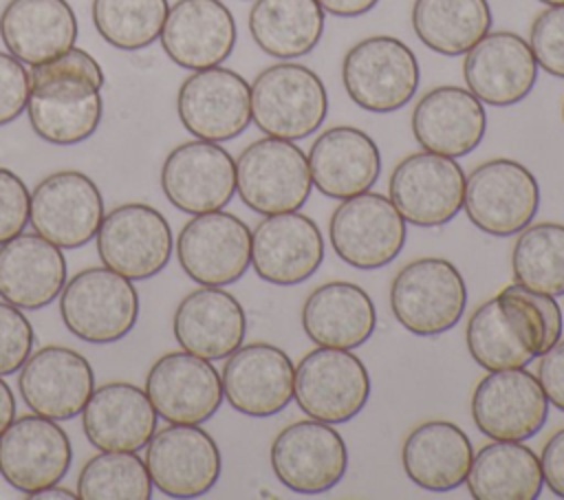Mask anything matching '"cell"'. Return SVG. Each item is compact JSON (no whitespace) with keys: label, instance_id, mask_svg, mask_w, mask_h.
<instances>
[{"label":"cell","instance_id":"obj_43","mask_svg":"<svg viewBox=\"0 0 564 500\" xmlns=\"http://www.w3.org/2000/svg\"><path fill=\"white\" fill-rule=\"evenodd\" d=\"M29 203L31 192L24 181L15 172L0 167V244L24 231L29 222Z\"/></svg>","mask_w":564,"mask_h":500},{"label":"cell","instance_id":"obj_32","mask_svg":"<svg viewBox=\"0 0 564 500\" xmlns=\"http://www.w3.org/2000/svg\"><path fill=\"white\" fill-rule=\"evenodd\" d=\"M4 48L22 64H44L77 40V18L66 0H9L0 13Z\"/></svg>","mask_w":564,"mask_h":500},{"label":"cell","instance_id":"obj_25","mask_svg":"<svg viewBox=\"0 0 564 500\" xmlns=\"http://www.w3.org/2000/svg\"><path fill=\"white\" fill-rule=\"evenodd\" d=\"M467 90L487 106L520 104L538 81V62L527 40L513 31L487 33L465 53Z\"/></svg>","mask_w":564,"mask_h":500},{"label":"cell","instance_id":"obj_44","mask_svg":"<svg viewBox=\"0 0 564 500\" xmlns=\"http://www.w3.org/2000/svg\"><path fill=\"white\" fill-rule=\"evenodd\" d=\"M29 101V70L11 53H0V126L15 121Z\"/></svg>","mask_w":564,"mask_h":500},{"label":"cell","instance_id":"obj_47","mask_svg":"<svg viewBox=\"0 0 564 500\" xmlns=\"http://www.w3.org/2000/svg\"><path fill=\"white\" fill-rule=\"evenodd\" d=\"M379 0H317V4L324 9V13L337 15V18H357L377 7Z\"/></svg>","mask_w":564,"mask_h":500},{"label":"cell","instance_id":"obj_17","mask_svg":"<svg viewBox=\"0 0 564 500\" xmlns=\"http://www.w3.org/2000/svg\"><path fill=\"white\" fill-rule=\"evenodd\" d=\"M471 419L491 441H529L549 416L546 394L527 368L491 370L471 394Z\"/></svg>","mask_w":564,"mask_h":500},{"label":"cell","instance_id":"obj_49","mask_svg":"<svg viewBox=\"0 0 564 500\" xmlns=\"http://www.w3.org/2000/svg\"><path fill=\"white\" fill-rule=\"evenodd\" d=\"M29 498H35V500H53V498L73 500V498H77V491H70V489H66V487H57V485H53V487H46V489H42V491L31 493Z\"/></svg>","mask_w":564,"mask_h":500},{"label":"cell","instance_id":"obj_3","mask_svg":"<svg viewBox=\"0 0 564 500\" xmlns=\"http://www.w3.org/2000/svg\"><path fill=\"white\" fill-rule=\"evenodd\" d=\"M328 115V93L315 70L280 62L251 84V121L267 137L300 141L317 132Z\"/></svg>","mask_w":564,"mask_h":500},{"label":"cell","instance_id":"obj_34","mask_svg":"<svg viewBox=\"0 0 564 500\" xmlns=\"http://www.w3.org/2000/svg\"><path fill=\"white\" fill-rule=\"evenodd\" d=\"M302 328L315 346L359 348L377 328L375 302L359 284L326 282L304 300Z\"/></svg>","mask_w":564,"mask_h":500},{"label":"cell","instance_id":"obj_10","mask_svg":"<svg viewBox=\"0 0 564 500\" xmlns=\"http://www.w3.org/2000/svg\"><path fill=\"white\" fill-rule=\"evenodd\" d=\"M405 236L403 216L388 196L377 192L344 198L328 222L333 251L361 271H375L397 260Z\"/></svg>","mask_w":564,"mask_h":500},{"label":"cell","instance_id":"obj_14","mask_svg":"<svg viewBox=\"0 0 564 500\" xmlns=\"http://www.w3.org/2000/svg\"><path fill=\"white\" fill-rule=\"evenodd\" d=\"M176 112L192 137L231 141L251 123V84L223 66L194 70L178 88Z\"/></svg>","mask_w":564,"mask_h":500},{"label":"cell","instance_id":"obj_41","mask_svg":"<svg viewBox=\"0 0 564 500\" xmlns=\"http://www.w3.org/2000/svg\"><path fill=\"white\" fill-rule=\"evenodd\" d=\"M529 46L542 70L564 79V4L549 7L535 15Z\"/></svg>","mask_w":564,"mask_h":500},{"label":"cell","instance_id":"obj_23","mask_svg":"<svg viewBox=\"0 0 564 500\" xmlns=\"http://www.w3.org/2000/svg\"><path fill=\"white\" fill-rule=\"evenodd\" d=\"M322 260L324 236L306 214L264 216L251 231V267L269 284H302L322 267Z\"/></svg>","mask_w":564,"mask_h":500},{"label":"cell","instance_id":"obj_29","mask_svg":"<svg viewBox=\"0 0 564 500\" xmlns=\"http://www.w3.org/2000/svg\"><path fill=\"white\" fill-rule=\"evenodd\" d=\"M156 416L145 390L110 381L93 390L82 410V427L101 452H139L156 432Z\"/></svg>","mask_w":564,"mask_h":500},{"label":"cell","instance_id":"obj_30","mask_svg":"<svg viewBox=\"0 0 564 500\" xmlns=\"http://www.w3.org/2000/svg\"><path fill=\"white\" fill-rule=\"evenodd\" d=\"M308 167L315 189L344 200L368 192L379 181L381 152L364 130L335 126L313 141Z\"/></svg>","mask_w":564,"mask_h":500},{"label":"cell","instance_id":"obj_35","mask_svg":"<svg viewBox=\"0 0 564 500\" xmlns=\"http://www.w3.org/2000/svg\"><path fill=\"white\" fill-rule=\"evenodd\" d=\"M467 491L476 500H535L544 478L538 454L520 441H494L474 454Z\"/></svg>","mask_w":564,"mask_h":500},{"label":"cell","instance_id":"obj_33","mask_svg":"<svg viewBox=\"0 0 564 500\" xmlns=\"http://www.w3.org/2000/svg\"><path fill=\"white\" fill-rule=\"evenodd\" d=\"M474 460L469 436L452 421H425L403 441L401 465L405 476L425 491L445 493L465 485Z\"/></svg>","mask_w":564,"mask_h":500},{"label":"cell","instance_id":"obj_12","mask_svg":"<svg viewBox=\"0 0 564 500\" xmlns=\"http://www.w3.org/2000/svg\"><path fill=\"white\" fill-rule=\"evenodd\" d=\"M271 469L295 493H326L346 476L348 447L330 423L295 421L273 438Z\"/></svg>","mask_w":564,"mask_h":500},{"label":"cell","instance_id":"obj_11","mask_svg":"<svg viewBox=\"0 0 564 500\" xmlns=\"http://www.w3.org/2000/svg\"><path fill=\"white\" fill-rule=\"evenodd\" d=\"M465 181L456 159L423 150L394 165L388 181V198L405 222L441 227L463 209Z\"/></svg>","mask_w":564,"mask_h":500},{"label":"cell","instance_id":"obj_22","mask_svg":"<svg viewBox=\"0 0 564 500\" xmlns=\"http://www.w3.org/2000/svg\"><path fill=\"white\" fill-rule=\"evenodd\" d=\"M220 379L223 394L236 412L267 419L293 401L295 363L282 348L256 341L227 357Z\"/></svg>","mask_w":564,"mask_h":500},{"label":"cell","instance_id":"obj_9","mask_svg":"<svg viewBox=\"0 0 564 500\" xmlns=\"http://www.w3.org/2000/svg\"><path fill=\"white\" fill-rule=\"evenodd\" d=\"M366 363L344 348H315L295 366L293 399L300 410L322 423H348L368 403Z\"/></svg>","mask_w":564,"mask_h":500},{"label":"cell","instance_id":"obj_16","mask_svg":"<svg viewBox=\"0 0 564 500\" xmlns=\"http://www.w3.org/2000/svg\"><path fill=\"white\" fill-rule=\"evenodd\" d=\"M176 258L200 286H227L251 267V229L229 211L196 214L176 238Z\"/></svg>","mask_w":564,"mask_h":500},{"label":"cell","instance_id":"obj_24","mask_svg":"<svg viewBox=\"0 0 564 500\" xmlns=\"http://www.w3.org/2000/svg\"><path fill=\"white\" fill-rule=\"evenodd\" d=\"M18 390L33 414L66 421L82 414L95 390V374L84 355L46 346L22 363Z\"/></svg>","mask_w":564,"mask_h":500},{"label":"cell","instance_id":"obj_39","mask_svg":"<svg viewBox=\"0 0 564 500\" xmlns=\"http://www.w3.org/2000/svg\"><path fill=\"white\" fill-rule=\"evenodd\" d=\"M93 24L115 48L141 51L159 40L167 0H93Z\"/></svg>","mask_w":564,"mask_h":500},{"label":"cell","instance_id":"obj_31","mask_svg":"<svg viewBox=\"0 0 564 500\" xmlns=\"http://www.w3.org/2000/svg\"><path fill=\"white\" fill-rule=\"evenodd\" d=\"M64 284V253L40 233H18L0 244V297L4 302L37 311L59 297Z\"/></svg>","mask_w":564,"mask_h":500},{"label":"cell","instance_id":"obj_7","mask_svg":"<svg viewBox=\"0 0 564 500\" xmlns=\"http://www.w3.org/2000/svg\"><path fill=\"white\" fill-rule=\"evenodd\" d=\"M419 59L392 35H370L348 48L341 81L348 97L364 110L386 115L403 108L419 90Z\"/></svg>","mask_w":564,"mask_h":500},{"label":"cell","instance_id":"obj_18","mask_svg":"<svg viewBox=\"0 0 564 500\" xmlns=\"http://www.w3.org/2000/svg\"><path fill=\"white\" fill-rule=\"evenodd\" d=\"M145 467L152 487L161 493L198 498L218 482L223 458L216 441L203 427L170 423L148 441Z\"/></svg>","mask_w":564,"mask_h":500},{"label":"cell","instance_id":"obj_15","mask_svg":"<svg viewBox=\"0 0 564 500\" xmlns=\"http://www.w3.org/2000/svg\"><path fill=\"white\" fill-rule=\"evenodd\" d=\"M101 218V192L84 172H53L31 192L29 222L35 233L59 249H77L90 242Z\"/></svg>","mask_w":564,"mask_h":500},{"label":"cell","instance_id":"obj_38","mask_svg":"<svg viewBox=\"0 0 564 500\" xmlns=\"http://www.w3.org/2000/svg\"><path fill=\"white\" fill-rule=\"evenodd\" d=\"M511 269L518 284L553 297L564 295V225L524 227L511 251Z\"/></svg>","mask_w":564,"mask_h":500},{"label":"cell","instance_id":"obj_1","mask_svg":"<svg viewBox=\"0 0 564 500\" xmlns=\"http://www.w3.org/2000/svg\"><path fill=\"white\" fill-rule=\"evenodd\" d=\"M562 330L557 300L513 282L469 315L465 341L471 359L491 372L527 368L562 339Z\"/></svg>","mask_w":564,"mask_h":500},{"label":"cell","instance_id":"obj_46","mask_svg":"<svg viewBox=\"0 0 564 500\" xmlns=\"http://www.w3.org/2000/svg\"><path fill=\"white\" fill-rule=\"evenodd\" d=\"M542 478L553 496L564 498V427L557 430L540 452Z\"/></svg>","mask_w":564,"mask_h":500},{"label":"cell","instance_id":"obj_19","mask_svg":"<svg viewBox=\"0 0 564 500\" xmlns=\"http://www.w3.org/2000/svg\"><path fill=\"white\" fill-rule=\"evenodd\" d=\"M70 463V441L53 419L24 414L0 434V476L26 496L57 485Z\"/></svg>","mask_w":564,"mask_h":500},{"label":"cell","instance_id":"obj_42","mask_svg":"<svg viewBox=\"0 0 564 500\" xmlns=\"http://www.w3.org/2000/svg\"><path fill=\"white\" fill-rule=\"evenodd\" d=\"M35 333L22 308L0 302V377L13 374L29 359Z\"/></svg>","mask_w":564,"mask_h":500},{"label":"cell","instance_id":"obj_6","mask_svg":"<svg viewBox=\"0 0 564 500\" xmlns=\"http://www.w3.org/2000/svg\"><path fill=\"white\" fill-rule=\"evenodd\" d=\"M236 192L262 216L297 211L313 192L308 156L295 141L258 139L236 159Z\"/></svg>","mask_w":564,"mask_h":500},{"label":"cell","instance_id":"obj_4","mask_svg":"<svg viewBox=\"0 0 564 500\" xmlns=\"http://www.w3.org/2000/svg\"><path fill=\"white\" fill-rule=\"evenodd\" d=\"M394 319L412 335L434 337L452 330L467 308V284L445 258H416L390 284Z\"/></svg>","mask_w":564,"mask_h":500},{"label":"cell","instance_id":"obj_5","mask_svg":"<svg viewBox=\"0 0 564 500\" xmlns=\"http://www.w3.org/2000/svg\"><path fill=\"white\" fill-rule=\"evenodd\" d=\"M64 326L82 341L112 344L137 324L139 295L132 280L108 267H88L66 280L59 293Z\"/></svg>","mask_w":564,"mask_h":500},{"label":"cell","instance_id":"obj_26","mask_svg":"<svg viewBox=\"0 0 564 500\" xmlns=\"http://www.w3.org/2000/svg\"><path fill=\"white\" fill-rule=\"evenodd\" d=\"M236 20L220 0H176L161 31L165 55L181 68L220 66L236 46Z\"/></svg>","mask_w":564,"mask_h":500},{"label":"cell","instance_id":"obj_20","mask_svg":"<svg viewBox=\"0 0 564 500\" xmlns=\"http://www.w3.org/2000/svg\"><path fill=\"white\" fill-rule=\"evenodd\" d=\"M161 189L185 214L218 211L236 194V161L214 141H187L163 161Z\"/></svg>","mask_w":564,"mask_h":500},{"label":"cell","instance_id":"obj_36","mask_svg":"<svg viewBox=\"0 0 564 500\" xmlns=\"http://www.w3.org/2000/svg\"><path fill=\"white\" fill-rule=\"evenodd\" d=\"M326 13L317 0H256L249 33L258 48L278 59L308 55L322 40Z\"/></svg>","mask_w":564,"mask_h":500},{"label":"cell","instance_id":"obj_50","mask_svg":"<svg viewBox=\"0 0 564 500\" xmlns=\"http://www.w3.org/2000/svg\"><path fill=\"white\" fill-rule=\"evenodd\" d=\"M538 2H544L549 7H557V4H564V0H538Z\"/></svg>","mask_w":564,"mask_h":500},{"label":"cell","instance_id":"obj_27","mask_svg":"<svg viewBox=\"0 0 564 500\" xmlns=\"http://www.w3.org/2000/svg\"><path fill=\"white\" fill-rule=\"evenodd\" d=\"M485 132L482 101L460 86H436L412 110V134L423 150L434 154L465 156L480 145Z\"/></svg>","mask_w":564,"mask_h":500},{"label":"cell","instance_id":"obj_37","mask_svg":"<svg viewBox=\"0 0 564 500\" xmlns=\"http://www.w3.org/2000/svg\"><path fill=\"white\" fill-rule=\"evenodd\" d=\"M487 0H414L412 29L416 37L441 55H465L491 31Z\"/></svg>","mask_w":564,"mask_h":500},{"label":"cell","instance_id":"obj_8","mask_svg":"<svg viewBox=\"0 0 564 500\" xmlns=\"http://www.w3.org/2000/svg\"><path fill=\"white\" fill-rule=\"evenodd\" d=\"M463 209L476 229L496 238L516 236L540 209V183L520 161H485L465 181Z\"/></svg>","mask_w":564,"mask_h":500},{"label":"cell","instance_id":"obj_51","mask_svg":"<svg viewBox=\"0 0 564 500\" xmlns=\"http://www.w3.org/2000/svg\"><path fill=\"white\" fill-rule=\"evenodd\" d=\"M562 121H564V101H562Z\"/></svg>","mask_w":564,"mask_h":500},{"label":"cell","instance_id":"obj_21","mask_svg":"<svg viewBox=\"0 0 564 500\" xmlns=\"http://www.w3.org/2000/svg\"><path fill=\"white\" fill-rule=\"evenodd\" d=\"M145 394L161 419L178 425L205 423L225 399L223 379L212 361L187 350L154 361L145 377Z\"/></svg>","mask_w":564,"mask_h":500},{"label":"cell","instance_id":"obj_45","mask_svg":"<svg viewBox=\"0 0 564 500\" xmlns=\"http://www.w3.org/2000/svg\"><path fill=\"white\" fill-rule=\"evenodd\" d=\"M538 381L546 394L549 405L564 412V339L540 355Z\"/></svg>","mask_w":564,"mask_h":500},{"label":"cell","instance_id":"obj_28","mask_svg":"<svg viewBox=\"0 0 564 500\" xmlns=\"http://www.w3.org/2000/svg\"><path fill=\"white\" fill-rule=\"evenodd\" d=\"M172 328L183 350L216 361L242 346L247 315L242 304L223 286H200L178 302Z\"/></svg>","mask_w":564,"mask_h":500},{"label":"cell","instance_id":"obj_2","mask_svg":"<svg viewBox=\"0 0 564 500\" xmlns=\"http://www.w3.org/2000/svg\"><path fill=\"white\" fill-rule=\"evenodd\" d=\"M104 70L86 51L31 66L26 115L33 132L53 145H75L95 134L104 115Z\"/></svg>","mask_w":564,"mask_h":500},{"label":"cell","instance_id":"obj_13","mask_svg":"<svg viewBox=\"0 0 564 500\" xmlns=\"http://www.w3.org/2000/svg\"><path fill=\"white\" fill-rule=\"evenodd\" d=\"M95 238L104 267L128 280L154 278L174 249L165 216L143 203H126L108 211Z\"/></svg>","mask_w":564,"mask_h":500},{"label":"cell","instance_id":"obj_40","mask_svg":"<svg viewBox=\"0 0 564 500\" xmlns=\"http://www.w3.org/2000/svg\"><path fill=\"white\" fill-rule=\"evenodd\" d=\"M77 498L82 500H150L152 480L134 452H101L93 456L79 478Z\"/></svg>","mask_w":564,"mask_h":500},{"label":"cell","instance_id":"obj_48","mask_svg":"<svg viewBox=\"0 0 564 500\" xmlns=\"http://www.w3.org/2000/svg\"><path fill=\"white\" fill-rule=\"evenodd\" d=\"M13 419H15V396L9 383H4L0 377V434L11 425Z\"/></svg>","mask_w":564,"mask_h":500}]
</instances>
